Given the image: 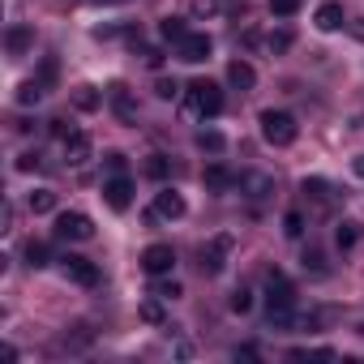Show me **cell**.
<instances>
[{
    "label": "cell",
    "mask_w": 364,
    "mask_h": 364,
    "mask_svg": "<svg viewBox=\"0 0 364 364\" xmlns=\"http://www.w3.org/2000/svg\"><path fill=\"white\" fill-rule=\"evenodd\" d=\"M185 103H189V116H198V120H215V116L223 112V90H219L210 77H198V82L185 86Z\"/></svg>",
    "instance_id": "6da1fadb"
},
{
    "label": "cell",
    "mask_w": 364,
    "mask_h": 364,
    "mask_svg": "<svg viewBox=\"0 0 364 364\" xmlns=\"http://www.w3.org/2000/svg\"><path fill=\"white\" fill-rule=\"evenodd\" d=\"M262 137H266V146H279V150H287L296 137H300V124H296V116L291 112H262Z\"/></svg>",
    "instance_id": "7a4b0ae2"
},
{
    "label": "cell",
    "mask_w": 364,
    "mask_h": 364,
    "mask_svg": "<svg viewBox=\"0 0 364 364\" xmlns=\"http://www.w3.org/2000/svg\"><path fill=\"white\" fill-rule=\"evenodd\" d=\"M266 309L270 313H291L296 309V287L283 270H270L266 274Z\"/></svg>",
    "instance_id": "3957f363"
},
{
    "label": "cell",
    "mask_w": 364,
    "mask_h": 364,
    "mask_svg": "<svg viewBox=\"0 0 364 364\" xmlns=\"http://www.w3.org/2000/svg\"><path fill=\"white\" fill-rule=\"evenodd\" d=\"M56 240H95V219L82 215V210H65L56 215Z\"/></svg>",
    "instance_id": "277c9868"
},
{
    "label": "cell",
    "mask_w": 364,
    "mask_h": 364,
    "mask_svg": "<svg viewBox=\"0 0 364 364\" xmlns=\"http://www.w3.org/2000/svg\"><path fill=\"white\" fill-rule=\"evenodd\" d=\"M60 270H65V279L77 283V287H99V266H95L90 257L69 253V257H60Z\"/></svg>",
    "instance_id": "5b68a950"
},
{
    "label": "cell",
    "mask_w": 364,
    "mask_h": 364,
    "mask_svg": "<svg viewBox=\"0 0 364 364\" xmlns=\"http://www.w3.org/2000/svg\"><path fill=\"white\" fill-rule=\"evenodd\" d=\"M210 52H215V39L210 35H185L176 43V60H185V65H202V60H210Z\"/></svg>",
    "instance_id": "8992f818"
},
{
    "label": "cell",
    "mask_w": 364,
    "mask_h": 364,
    "mask_svg": "<svg viewBox=\"0 0 364 364\" xmlns=\"http://www.w3.org/2000/svg\"><path fill=\"white\" fill-rule=\"evenodd\" d=\"M103 202H107L112 210H129V202H133V180H129L124 171L103 180Z\"/></svg>",
    "instance_id": "52a82bcc"
},
{
    "label": "cell",
    "mask_w": 364,
    "mask_h": 364,
    "mask_svg": "<svg viewBox=\"0 0 364 364\" xmlns=\"http://www.w3.org/2000/svg\"><path fill=\"white\" fill-rule=\"evenodd\" d=\"M232 236L228 232H219L215 240H210V249H202V270L206 274H223V266H228V253H232Z\"/></svg>",
    "instance_id": "ba28073f"
},
{
    "label": "cell",
    "mask_w": 364,
    "mask_h": 364,
    "mask_svg": "<svg viewBox=\"0 0 364 364\" xmlns=\"http://www.w3.org/2000/svg\"><path fill=\"white\" fill-rule=\"evenodd\" d=\"M236 189H240L245 198L262 202V198H270V193H274V180H270V176H262V171H240V176H236Z\"/></svg>",
    "instance_id": "9c48e42d"
},
{
    "label": "cell",
    "mask_w": 364,
    "mask_h": 364,
    "mask_svg": "<svg viewBox=\"0 0 364 364\" xmlns=\"http://www.w3.org/2000/svg\"><path fill=\"white\" fill-rule=\"evenodd\" d=\"M107 103H112V112H116L124 124H133V120H137V103H133V95H129V86H124V82H112V86H107Z\"/></svg>",
    "instance_id": "30bf717a"
},
{
    "label": "cell",
    "mask_w": 364,
    "mask_h": 364,
    "mask_svg": "<svg viewBox=\"0 0 364 364\" xmlns=\"http://www.w3.org/2000/svg\"><path fill=\"white\" fill-rule=\"evenodd\" d=\"M171 266H176L171 245H150V249L141 253V270H146V274H154V279H159V274H167Z\"/></svg>",
    "instance_id": "8fae6325"
},
{
    "label": "cell",
    "mask_w": 364,
    "mask_h": 364,
    "mask_svg": "<svg viewBox=\"0 0 364 364\" xmlns=\"http://www.w3.org/2000/svg\"><path fill=\"white\" fill-rule=\"evenodd\" d=\"M185 210H189V206H185V198H180L176 189H159V193H154V215H159V219H167V223H171V219H185Z\"/></svg>",
    "instance_id": "7c38bea8"
},
{
    "label": "cell",
    "mask_w": 364,
    "mask_h": 364,
    "mask_svg": "<svg viewBox=\"0 0 364 364\" xmlns=\"http://www.w3.org/2000/svg\"><path fill=\"white\" fill-rule=\"evenodd\" d=\"M90 154H95V146H90V137H86V133H73V137H65V163H69V167H82V163H90Z\"/></svg>",
    "instance_id": "4fadbf2b"
},
{
    "label": "cell",
    "mask_w": 364,
    "mask_h": 364,
    "mask_svg": "<svg viewBox=\"0 0 364 364\" xmlns=\"http://www.w3.org/2000/svg\"><path fill=\"white\" fill-rule=\"evenodd\" d=\"M5 48H9V56H14V60H22V56L35 48V31H31V26H9Z\"/></svg>",
    "instance_id": "5bb4252c"
},
{
    "label": "cell",
    "mask_w": 364,
    "mask_h": 364,
    "mask_svg": "<svg viewBox=\"0 0 364 364\" xmlns=\"http://www.w3.org/2000/svg\"><path fill=\"white\" fill-rule=\"evenodd\" d=\"M313 22H317V31H326V35H330V31H338V26L347 22V14H343L338 0H326V5L317 9V18H313Z\"/></svg>",
    "instance_id": "9a60e30c"
},
{
    "label": "cell",
    "mask_w": 364,
    "mask_h": 364,
    "mask_svg": "<svg viewBox=\"0 0 364 364\" xmlns=\"http://www.w3.org/2000/svg\"><path fill=\"white\" fill-rule=\"evenodd\" d=\"M300 189H304V198H317L321 206H330V202H338V189L330 185V180H321V176H309V180H304V185H300Z\"/></svg>",
    "instance_id": "2e32d148"
},
{
    "label": "cell",
    "mask_w": 364,
    "mask_h": 364,
    "mask_svg": "<svg viewBox=\"0 0 364 364\" xmlns=\"http://www.w3.org/2000/svg\"><path fill=\"white\" fill-rule=\"evenodd\" d=\"M228 82H232L236 90H253V86H257V69H253L249 60H232V65H228Z\"/></svg>",
    "instance_id": "e0dca14e"
},
{
    "label": "cell",
    "mask_w": 364,
    "mask_h": 364,
    "mask_svg": "<svg viewBox=\"0 0 364 364\" xmlns=\"http://www.w3.org/2000/svg\"><path fill=\"white\" fill-rule=\"evenodd\" d=\"M202 180H206V189H210V193H228V189H236V176H232L223 163L206 167V176H202Z\"/></svg>",
    "instance_id": "ac0fdd59"
},
{
    "label": "cell",
    "mask_w": 364,
    "mask_h": 364,
    "mask_svg": "<svg viewBox=\"0 0 364 364\" xmlns=\"http://www.w3.org/2000/svg\"><path fill=\"white\" fill-rule=\"evenodd\" d=\"M48 95H52V86H48V82H39V77H31V82H22V86H18V103H22V107H35V103H43Z\"/></svg>",
    "instance_id": "d6986e66"
},
{
    "label": "cell",
    "mask_w": 364,
    "mask_h": 364,
    "mask_svg": "<svg viewBox=\"0 0 364 364\" xmlns=\"http://www.w3.org/2000/svg\"><path fill=\"white\" fill-rule=\"evenodd\" d=\"M73 107H77V112H99V107H103V95H99L95 86H77V90H73Z\"/></svg>",
    "instance_id": "ffe728a7"
},
{
    "label": "cell",
    "mask_w": 364,
    "mask_h": 364,
    "mask_svg": "<svg viewBox=\"0 0 364 364\" xmlns=\"http://www.w3.org/2000/svg\"><path fill=\"white\" fill-rule=\"evenodd\" d=\"M22 253H26V266H31V270H43V266H52V249H48L43 240H31Z\"/></svg>",
    "instance_id": "44dd1931"
},
{
    "label": "cell",
    "mask_w": 364,
    "mask_h": 364,
    "mask_svg": "<svg viewBox=\"0 0 364 364\" xmlns=\"http://www.w3.org/2000/svg\"><path fill=\"white\" fill-rule=\"evenodd\" d=\"M193 141H198V150H210V154H223V150H228V137H223L219 129H202Z\"/></svg>",
    "instance_id": "7402d4cb"
},
{
    "label": "cell",
    "mask_w": 364,
    "mask_h": 364,
    "mask_svg": "<svg viewBox=\"0 0 364 364\" xmlns=\"http://www.w3.org/2000/svg\"><path fill=\"white\" fill-rule=\"evenodd\" d=\"M26 206H31V215H52V210H56V193H52V189H35V193L26 198Z\"/></svg>",
    "instance_id": "603a6c76"
},
{
    "label": "cell",
    "mask_w": 364,
    "mask_h": 364,
    "mask_svg": "<svg viewBox=\"0 0 364 364\" xmlns=\"http://www.w3.org/2000/svg\"><path fill=\"white\" fill-rule=\"evenodd\" d=\"M287 360H296V364H300V360H338V351H334V347H291Z\"/></svg>",
    "instance_id": "cb8c5ba5"
},
{
    "label": "cell",
    "mask_w": 364,
    "mask_h": 364,
    "mask_svg": "<svg viewBox=\"0 0 364 364\" xmlns=\"http://www.w3.org/2000/svg\"><path fill=\"white\" fill-rule=\"evenodd\" d=\"M159 35H163L167 43H180V39L189 35V26H185V18H163V22H159Z\"/></svg>",
    "instance_id": "d4e9b609"
},
{
    "label": "cell",
    "mask_w": 364,
    "mask_h": 364,
    "mask_svg": "<svg viewBox=\"0 0 364 364\" xmlns=\"http://www.w3.org/2000/svg\"><path fill=\"white\" fill-rule=\"evenodd\" d=\"M355 240H360V228H355V223H347V219H343V223H338V228H334V245H338V249H343V253H347V249H355Z\"/></svg>",
    "instance_id": "484cf974"
},
{
    "label": "cell",
    "mask_w": 364,
    "mask_h": 364,
    "mask_svg": "<svg viewBox=\"0 0 364 364\" xmlns=\"http://www.w3.org/2000/svg\"><path fill=\"white\" fill-rule=\"evenodd\" d=\"M283 236H291V240L304 236V215H300V210H287V215H283Z\"/></svg>",
    "instance_id": "4316f807"
},
{
    "label": "cell",
    "mask_w": 364,
    "mask_h": 364,
    "mask_svg": "<svg viewBox=\"0 0 364 364\" xmlns=\"http://www.w3.org/2000/svg\"><path fill=\"white\" fill-rule=\"evenodd\" d=\"M228 309L245 317V313L253 309V291H249V287H236V291H232V300H228Z\"/></svg>",
    "instance_id": "83f0119b"
},
{
    "label": "cell",
    "mask_w": 364,
    "mask_h": 364,
    "mask_svg": "<svg viewBox=\"0 0 364 364\" xmlns=\"http://www.w3.org/2000/svg\"><path fill=\"white\" fill-rule=\"evenodd\" d=\"M141 321H150V326H163V304H159V296L154 300H141Z\"/></svg>",
    "instance_id": "f1b7e54d"
},
{
    "label": "cell",
    "mask_w": 364,
    "mask_h": 364,
    "mask_svg": "<svg viewBox=\"0 0 364 364\" xmlns=\"http://www.w3.org/2000/svg\"><path fill=\"white\" fill-rule=\"evenodd\" d=\"M14 167H18V171H39V167H43V154H39V150H22Z\"/></svg>",
    "instance_id": "f546056e"
},
{
    "label": "cell",
    "mask_w": 364,
    "mask_h": 364,
    "mask_svg": "<svg viewBox=\"0 0 364 364\" xmlns=\"http://www.w3.org/2000/svg\"><path fill=\"white\" fill-rule=\"evenodd\" d=\"M171 171V163H167V154H150L146 159V176H154V180H163Z\"/></svg>",
    "instance_id": "4dcf8cb0"
},
{
    "label": "cell",
    "mask_w": 364,
    "mask_h": 364,
    "mask_svg": "<svg viewBox=\"0 0 364 364\" xmlns=\"http://www.w3.org/2000/svg\"><path fill=\"white\" fill-rule=\"evenodd\" d=\"M300 5L304 0H270V14L274 18H291V14H300Z\"/></svg>",
    "instance_id": "1f68e13d"
},
{
    "label": "cell",
    "mask_w": 364,
    "mask_h": 364,
    "mask_svg": "<svg viewBox=\"0 0 364 364\" xmlns=\"http://www.w3.org/2000/svg\"><path fill=\"white\" fill-rule=\"evenodd\" d=\"M266 48H270L274 56H279V52H287V48H291V31H274V35L266 39Z\"/></svg>",
    "instance_id": "d6a6232c"
},
{
    "label": "cell",
    "mask_w": 364,
    "mask_h": 364,
    "mask_svg": "<svg viewBox=\"0 0 364 364\" xmlns=\"http://www.w3.org/2000/svg\"><path fill=\"white\" fill-rule=\"evenodd\" d=\"M154 296L159 300H176V296H185V287L180 283H154Z\"/></svg>",
    "instance_id": "836d02e7"
},
{
    "label": "cell",
    "mask_w": 364,
    "mask_h": 364,
    "mask_svg": "<svg viewBox=\"0 0 364 364\" xmlns=\"http://www.w3.org/2000/svg\"><path fill=\"white\" fill-rule=\"evenodd\" d=\"M137 56H141L146 69H159V65H163V52H159V48H137Z\"/></svg>",
    "instance_id": "e575fe53"
},
{
    "label": "cell",
    "mask_w": 364,
    "mask_h": 364,
    "mask_svg": "<svg viewBox=\"0 0 364 364\" xmlns=\"http://www.w3.org/2000/svg\"><path fill=\"white\" fill-rule=\"evenodd\" d=\"M154 95H159V99H176V95H180V86H176L171 77H159V82H154Z\"/></svg>",
    "instance_id": "d590c367"
},
{
    "label": "cell",
    "mask_w": 364,
    "mask_h": 364,
    "mask_svg": "<svg viewBox=\"0 0 364 364\" xmlns=\"http://www.w3.org/2000/svg\"><path fill=\"white\" fill-rule=\"evenodd\" d=\"M103 163H107V171H112V176H120V171H124V154H120V150H107V154H103Z\"/></svg>",
    "instance_id": "8d00e7d4"
},
{
    "label": "cell",
    "mask_w": 364,
    "mask_h": 364,
    "mask_svg": "<svg viewBox=\"0 0 364 364\" xmlns=\"http://www.w3.org/2000/svg\"><path fill=\"white\" fill-rule=\"evenodd\" d=\"M321 262H326V257H321V253H317V249H313V253H304V270H313V274H317V279H321V274H326V266H321Z\"/></svg>",
    "instance_id": "74e56055"
},
{
    "label": "cell",
    "mask_w": 364,
    "mask_h": 364,
    "mask_svg": "<svg viewBox=\"0 0 364 364\" xmlns=\"http://www.w3.org/2000/svg\"><path fill=\"white\" fill-rule=\"evenodd\" d=\"M193 14H198V18H210V14H219V0H193Z\"/></svg>",
    "instance_id": "f35d334b"
},
{
    "label": "cell",
    "mask_w": 364,
    "mask_h": 364,
    "mask_svg": "<svg viewBox=\"0 0 364 364\" xmlns=\"http://www.w3.org/2000/svg\"><path fill=\"white\" fill-rule=\"evenodd\" d=\"M232 355H236V360H257V347H253V343H245V347H236Z\"/></svg>",
    "instance_id": "ab89813d"
},
{
    "label": "cell",
    "mask_w": 364,
    "mask_h": 364,
    "mask_svg": "<svg viewBox=\"0 0 364 364\" xmlns=\"http://www.w3.org/2000/svg\"><path fill=\"white\" fill-rule=\"evenodd\" d=\"M351 35H355V39L364 43V18H355V22H351Z\"/></svg>",
    "instance_id": "60d3db41"
},
{
    "label": "cell",
    "mask_w": 364,
    "mask_h": 364,
    "mask_svg": "<svg viewBox=\"0 0 364 364\" xmlns=\"http://www.w3.org/2000/svg\"><path fill=\"white\" fill-rule=\"evenodd\" d=\"M351 171H355V176L364 180V154H355V159H351Z\"/></svg>",
    "instance_id": "b9f144b4"
},
{
    "label": "cell",
    "mask_w": 364,
    "mask_h": 364,
    "mask_svg": "<svg viewBox=\"0 0 364 364\" xmlns=\"http://www.w3.org/2000/svg\"><path fill=\"white\" fill-rule=\"evenodd\" d=\"M90 5H124V0H90Z\"/></svg>",
    "instance_id": "7bdbcfd3"
}]
</instances>
